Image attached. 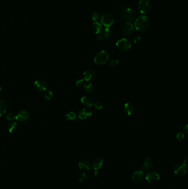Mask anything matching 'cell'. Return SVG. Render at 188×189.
Wrapping results in <instances>:
<instances>
[{
  "label": "cell",
  "mask_w": 188,
  "mask_h": 189,
  "mask_svg": "<svg viewBox=\"0 0 188 189\" xmlns=\"http://www.w3.org/2000/svg\"><path fill=\"white\" fill-rule=\"evenodd\" d=\"M150 20L145 16H141L136 18L135 22V28L138 32H145L149 28Z\"/></svg>",
  "instance_id": "obj_1"
},
{
  "label": "cell",
  "mask_w": 188,
  "mask_h": 189,
  "mask_svg": "<svg viewBox=\"0 0 188 189\" xmlns=\"http://www.w3.org/2000/svg\"><path fill=\"white\" fill-rule=\"evenodd\" d=\"M138 11L143 14L149 13L152 8V5L149 0H140L137 5Z\"/></svg>",
  "instance_id": "obj_2"
},
{
  "label": "cell",
  "mask_w": 188,
  "mask_h": 189,
  "mask_svg": "<svg viewBox=\"0 0 188 189\" xmlns=\"http://www.w3.org/2000/svg\"><path fill=\"white\" fill-rule=\"evenodd\" d=\"M109 59V55L108 53L105 50H101L98 52L94 56V61L97 64H105Z\"/></svg>",
  "instance_id": "obj_3"
},
{
  "label": "cell",
  "mask_w": 188,
  "mask_h": 189,
  "mask_svg": "<svg viewBox=\"0 0 188 189\" xmlns=\"http://www.w3.org/2000/svg\"><path fill=\"white\" fill-rule=\"evenodd\" d=\"M100 21L102 25L106 28H109L114 24L115 19L113 14L109 12H105L102 14Z\"/></svg>",
  "instance_id": "obj_4"
},
{
  "label": "cell",
  "mask_w": 188,
  "mask_h": 189,
  "mask_svg": "<svg viewBox=\"0 0 188 189\" xmlns=\"http://www.w3.org/2000/svg\"><path fill=\"white\" fill-rule=\"evenodd\" d=\"M173 171L178 176H184L188 171L187 165L184 163H177L173 167Z\"/></svg>",
  "instance_id": "obj_5"
},
{
  "label": "cell",
  "mask_w": 188,
  "mask_h": 189,
  "mask_svg": "<svg viewBox=\"0 0 188 189\" xmlns=\"http://www.w3.org/2000/svg\"><path fill=\"white\" fill-rule=\"evenodd\" d=\"M117 48L121 51H127L131 47V42L129 39L126 38H123V39L119 40L117 42L116 44Z\"/></svg>",
  "instance_id": "obj_6"
},
{
  "label": "cell",
  "mask_w": 188,
  "mask_h": 189,
  "mask_svg": "<svg viewBox=\"0 0 188 189\" xmlns=\"http://www.w3.org/2000/svg\"><path fill=\"white\" fill-rule=\"evenodd\" d=\"M123 17L127 22H131L136 20V11L131 8L126 9L123 12Z\"/></svg>",
  "instance_id": "obj_7"
},
{
  "label": "cell",
  "mask_w": 188,
  "mask_h": 189,
  "mask_svg": "<svg viewBox=\"0 0 188 189\" xmlns=\"http://www.w3.org/2000/svg\"><path fill=\"white\" fill-rule=\"evenodd\" d=\"M160 179L159 175L153 170H149L146 175V180L151 184H154Z\"/></svg>",
  "instance_id": "obj_8"
},
{
  "label": "cell",
  "mask_w": 188,
  "mask_h": 189,
  "mask_svg": "<svg viewBox=\"0 0 188 189\" xmlns=\"http://www.w3.org/2000/svg\"><path fill=\"white\" fill-rule=\"evenodd\" d=\"M134 31V28L130 22H126L121 26V32L124 35H131Z\"/></svg>",
  "instance_id": "obj_9"
},
{
  "label": "cell",
  "mask_w": 188,
  "mask_h": 189,
  "mask_svg": "<svg viewBox=\"0 0 188 189\" xmlns=\"http://www.w3.org/2000/svg\"><path fill=\"white\" fill-rule=\"evenodd\" d=\"M92 115V112L90 109L84 108L79 111L77 117L79 119H85L91 117Z\"/></svg>",
  "instance_id": "obj_10"
},
{
  "label": "cell",
  "mask_w": 188,
  "mask_h": 189,
  "mask_svg": "<svg viewBox=\"0 0 188 189\" xmlns=\"http://www.w3.org/2000/svg\"><path fill=\"white\" fill-rule=\"evenodd\" d=\"M29 118L28 112L26 110H21L16 115V119L19 122H25Z\"/></svg>",
  "instance_id": "obj_11"
},
{
  "label": "cell",
  "mask_w": 188,
  "mask_h": 189,
  "mask_svg": "<svg viewBox=\"0 0 188 189\" xmlns=\"http://www.w3.org/2000/svg\"><path fill=\"white\" fill-rule=\"evenodd\" d=\"M34 86L36 89L39 91H45L48 87L46 83L44 80L41 79L35 80L34 81Z\"/></svg>",
  "instance_id": "obj_12"
},
{
  "label": "cell",
  "mask_w": 188,
  "mask_h": 189,
  "mask_svg": "<svg viewBox=\"0 0 188 189\" xmlns=\"http://www.w3.org/2000/svg\"><path fill=\"white\" fill-rule=\"evenodd\" d=\"M96 73L92 69H87L83 73L84 80L86 81H90L94 80L96 78Z\"/></svg>",
  "instance_id": "obj_13"
},
{
  "label": "cell",
  "mask_w": 188,
  "mask_h": 189,
  "mask_svg": "<svg viewBox=\"0 0 188 189\" xmlns=\"http://www.w3.org/2000/svg\"><path fill=\"white\" fill-rule=\"evenodd\" d=\"M145 174L142 170H137L134 172L132 176V179L135 183H139L141 182L144 179Z\"/></svg>",
  "instance_id": "obj_14"
},
{
  "label": "cell",
  "mask_w": 188,
  "mask_h": 189,
  "mask_svg": "<svg viewBox=\"0 0 188 189\" xmlns=\"http://www.w3.org/2000/svg\"><path fill=\"white\" fill-rule=\"evenodd\" d=\"M153 168V164L152 160L149 158H147L144 160L143 166H141V168L140 170L144 172L147 170L149 171L150 170L152 169Z\"/></svg>",
  "instance_id": "obj_15"
},
{
  "label": "cell",
  "mask_w": 188,
  "mask_h": 189,
  "mask_svg": "<svg viewBox=\"0 0 188 189\" xmlns=\"http://www.w3.org/2000/svg\"><path fill=\"white\" fill-rule=\"evenodd\" d=\"M103 164V159L100 157H97L93 160L92 165L93 169L94 170H98L102 168Z\"/></svg>",
  "instance_id": "obj_16"
},
{
  "label": "cell",
  "mask_w": 188,
  "mask_h": 189,
  "mask_svg": "<svg viewBox=\"0 0 188 189\" xmlns=\"http://www.w3.org/2000/svg\"><path fill=\"white\" fill-rule=\"evenodd\" d=\"M79 168L83 171H88L91 169V164L88 160L82 159L78 163Z\"/></svg>",
  "instance_id": "obj_17"
},
{
  "label": "cell",
  "mask_w": 188,
  "mask_h": 189,
  "mask_svg": "<svg viewBox=\"0 0 188 189\" xmlns=\"http://www.w3.org/2000/svg\"><path fill=\"white\" fill-rule=\"evenodd\" d=\"M124 110L126 114H128V115H131L134 113L135 110V107L133 104L131 102H128L124 105Z\"/></svg>",
  "instance_id": "obj_18"
},
{
  "label": "cell",
  "mask_w": 188,
  "mask_h": 189,
  "mask_svg": "<svg viewBox=\"0 0 188 189\" xmlns=\"http://www.w3.org/2000/svg\"><path fill=\"white\" fill-rule=\"evenodd\" d=\"M81 101L82 104L87 107H91L93 104L92 98L88 96H84L82 97L81 99Z\"/></svg>",
  "instance_id": "obj_19"
},
{
  "label": "cell",
  "mask_w": 188,
  "mask_h": 189,
  "mask_svg": "<svg viewBox=\"0 0 188 189\" xmlns=\"http://www.w3.org/2000/svg\"><path fill=\"white\" fill-rule=\"evenodd\" d=\"M92 29L93 32L96 34L100 33L102 29V25L98 22H95L92 27Z\"/></svg>",
  "instance_id": "obj_20"
},
{
  "label": "cell",
  "mask_w": 188,
  "mask_h": 189,
  "mask_svg": "<svg viewBox=\"0 0 188 189\" xmlns=\"http://www.w3.org/2000/svg\"><path fill=\"white\" fill-rule=\"evenodd\" d=\"M6 102L4 100L0 99V117L2 116L6 113Z\"/></svg>",
  "instance_id": "obj_21"
},
{
  "label": "cell",
  "mask_w": 188,
  "mask_h": 189,
  "mask_svg": "<svg viewBox=\"0 0 188 189\" xmlns=\"http://www.w3.org/2000/svg\"><path fill=\"white\" fill-rule=\"evenodd\" d=\"M101 34L104 36L105 39H108L111 37L112 32L109 28H105L102 31Z\"/></svg>",
  "instance_id": "obj_22"
},
{
  "label": "cell",
  "mask_w": 188,
  "mask_h": 189,
  "mask_svg": "<svg viewBox=\"0 0 188 189\" xmlns=\"http://www.w3.org/2000/svg\"><path fill=\"white\" fill-rule=\"evenodd\" d=\"M17 128V123L16 122H12L8 126V130L10 133L14 132Z\"/></svg>",
  "instance_id": "obj_23"
},
{
  "label": "cell",
  "mask_w": 188,
  "mask_h": 189,
  "mask_svg": "<svg viewBox=\"0 0 188 189\" xmlns=\"http://www.w3.org/2000/svg\"><path fill=\"white\" fill-rule=\"evenodd\" d=\"M83 89L85 92L91 93L93 91L94 87L92 83H88L87 84H84L83 86Z\"/></svg>",
  "instance_id": "obj_24"
},
{
  "label": "cell",
  "mask_w": 188,
  "mask_h": 189,
  "mask_svg": "<svg viewBox=\"0 0 188 189\" xmlns=\"http://www.w3.org/2000/svg\"><path fill=\"white\" fill-rule=\"evenodd\" d=\"M65 117L67 119H69V120H73V119H76V115L75 112H70L67 113L65 115Z\"/></svg>",
  "instance_id": "obj_25"
},
{
  "label": "cell",
  "mask_w": 188,
  "mask_h": 189,
  "mask_svg": "<svg viewBox=\"0 0 188 189\" xmlns=\"http://www.w3.org/2000/svg\"><path fill=\"white\" fill-rule=\"evenodd\" d=\"M93 105L94 106V107L97 109V110H101L103 108V104L101 102L99 101H96L94 102H93Z\"/></svg>",
  "instance_id": "obj_26"
},
{
  "label": "cell",
  "mask_w": 188,
  "mask_h": 189,
  "mask_svg": "<svg viewBox=\"0 0 188 189\" xmlns=\"http://www.w3.org/2000/svg\"><path fill=\"white\" fill-rule=\"evenodd\" d=\"M119 64V60L117 59H112L109 60V64L112 67H115Z\"/></svg>",
  "instance_id": "obj_27"
},
{
  "label": "cell",
  "mask_w": 188,
  "mask_h": 189,
  "mask_svg": "<svg viewBox=\"0 0 188 189\" xmlns=\"http://www.w3.org/2000/svg\"><path fill=\"white\" fill-rule=\"evenodd\" d=\"M100 18V14L98 12H95L92 13V19L95 22H97L98 20Z\"/></svg>",
  "instance_id": "obj_28"
},
{
  "label": "cell",
  "mask_w": 188,
  "mask_h": 189,
  "mask_svg": "<svg viewBox=\"0 0 188 189\" xmlns=\"http://www.w3.org/2000/svg\"><path fill=\"white\" fill-rule=\"evenodd\" d=\"M87 179V175L85 173H81L78 176V180L81 182H83Z\"/></svg>",
  "instance_id": "obj_29"
},
{
  "label": "cell",
  "mask_w": 188,
  "mask_h": 189,
  "mask_svg": "<svg viewBox=\"0 0 188 189\" xmlns=\"http://www.w3.org/2000/svg\"><path fill=\"white\" fill-rule=\"evenodd\" d=\"M53 96H54V94H53L51 90H49L46 92L45 98L46 100H50L52 98Z\"/></svg>",
  "instance_id": "obj_30"
},
{
  "label": "cell",
  "mask_w": 188,
  "mask_h": 189,
  "mask_svg": "<svg viewBox=\"0 0 188 189\" xmlns=\"http://www.w3.org/2000/svg\"><path fill=\"white\" fill-rule=\"evenodd\" d=\"M7 119L8 121H13L14 119H16V115L13 113H9L6 116Z\"/></svg>",
  "instance_id": "obj_31"
},
{
  "label": "cell",
  "mask_w": 188,
  "mask_h": 189,
  "mask_svg": "<svg viewBox=\"0 0 188 189\" xmlns=\"http://www.w3.org/2000/svg\"><path fill=\"white\" fill-rule=\"evenodd\" d=\"M184 138V134L183 132L178 133L176 134V139L178 141L181 142Z\"/></svg>",
  "instance_id": "obj_32"
},
{
  "label": "cell",
  "mask_w": 188,
  "mask_h": 189,
  "mask_svg": "<svg viewBox=\"0 0 188 189\" xmlns=\"http://www.w3.org/2000/svg\"><path fill=\"white\" fill-rule=\"evenodd\" d=\"M85 80L84 79H79L76 82V86L78 87H82L84 85Z\"/></svg>",
  "instance_id": "obj_33"
},
{
  "label": "cell",
  "mask_w": 188,
  "mask_h": 189,
  "mask_svg": "<svg viewBox=\"0 0 188 189\" xmlns=\"http://www.w3.org/2000/svg\"><path fill=\"white\" fill-rule=\"evenodd\" d=\"M141 41V38L140 36H137L133 39V42L134 43H135V44H137V43H140Z\"/></svg>",
  "instance_id": "obj_34"
},
{
  "label": "cell",
  "mask_w": 188,
  "mask_h": 189,
  "mask_svg": "<svg viewBox=\"0 0 188 189\" xmlns=\"http://www.w3.org/2000/svg\"><path fill=\"white\" fill-rule=\"evenodd\" d=\"M96 39H97V40H98V41H99V42H103V41H104V40L106 39L105 38V37H104V36H103L102 34H101L100 35H99L97 36V38H96Z\"/></svg>",
  "instance_id": "obj_35"
},
{
  "label": "cell",
  "mask_w": 188,
  "mask_h": 189,
  "mask_svg": "<svg viewBox=\"0 0 188 189\" xmlns=\"http://www.w3.org/2000/svg\"><path fill=\"white\" fill-rule=\"evenodd\" d=\"M100 175V173H99V171L98 170H95L94 173V175L95 177H98Z\"/></svg>",
  "instance_id": "obj_36"
},
{
  "label": "cell",
  "mask_w": 188,
  "mask_h": 189,
  "mask_svg": "<svg viewBox=\"0 0 188 189\" xmlns=\"http://www.w3.org/2000/svg\"><path fill=\"white\" fill-rule=\"evenodd\" d=\"M188 162V156H186L185 158L184 159V163L186 164Z\"/></svg>",
  "instance_id": "obj_37"
},
{
  "label": "cell",
  "mask_w": 188,
  "mask_h": 189,
  "mask_svg": "<svg viewBox=\"0 0 188 189\" xmlns=\"http://www.w3.org/2000/svg\"><path fill=\"white\" fill-rule=\"evenodd\" d=\"M1 90H2V87H1V86H0V92L1 91Z\"/></svg>",
  "instance_id": "obj_38"
},
{
  "label": "cell",
  "mask_w": 188,
  "mask_h": 189,
  "mask_svg": "<svg viewBox=\"0 0 188 189\" xmlns=\"http://www.w3.org/2000/svg\"></svg>",
  "instance_id": "obj_39"
}]
</instances>
